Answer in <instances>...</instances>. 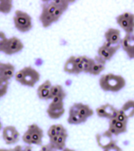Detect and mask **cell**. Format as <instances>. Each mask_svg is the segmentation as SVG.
I'll use <instances>...</instances> for the list:
<instances>
[{
	"label": "cell",
	"instance_id": "6da1fadb",
	"mask_svg": "<svg viewBox=\"0 0 134 151\" xmlns=\"http://www.w3.org/2000/svg\"><path fill=\"white\" fill-rule=\"evenodd\" d=\"M125 79L120 75L107 73L100 77L99 84L105 92H119L125 86Z\"/></svg>",
	"mask_w": 134,
	"mask_h": 151
},
{
	"label": "cell",
	"instance_id": "7a4b0ae2",
	"mask_svg": "<svg viewBox=\"0 0 134 151\" xmlns=\"http://www.w3.org/2000/svg\"><path fill=\"white\" fill-rule=\"evenodd\" d=\"M16 29L20 32H28L32 29V18L27 12L16 10L13 17Z\"/></svg>",
	"mask_w": 134,
	"mask_h": 151
},
{
	"label": "cell",
	"instance_id": "3957f363",
	"mask_svg": "<svg viewBox=\"0 0 134 151\" xmlns=\"http://www.w3.org/2000/svg\"><path fill=\"white\" fill-rule=\"evenodd\" d=\"M23 49H24L23 42L21 41L20 38L16 37H9L3 45H0V51L9 56L20 52Z\"/></svg>",
	"mask_w": 134,
	"mask_h": 151
},
{
	"label": "cell",
	"instance_id": "277c9868",
	"mask_svg": "<svg viewBox=\"0 0 134 151\" xmlns=\"http://www.w3.org/2000/svg\"><path fill=\"white\" fill-rule=\"evenodd\" d=\"M116 22L119 26L126 34H133L134 32V14L125 12L116 17Z\"/></svg>",
	"mask_w": 134,
	"mask_h": 151
},
{
	"label": "cell",
	"instance_id": "5b68a950",
	"mask_svg": "<svg viewBox=\"0 0 134 151\" xmlns=\"http://www.w3.org/2000/svg\"><path fill=\"white\" fill-rule=\"evenodd\" d=\"M24 78L20 84L33 88L40 80V73L31 66H25L22 69Z\"/></svg>",
	"mask_w": 134,
	"mask_h": 151
},
{
	"label": "cell",
	"instance_id": "8992f818",
	"mask_svg": "<svg viewBox=\"0 0 134 151\" xmlns=\"http://www.w3.org/2000/svg\"><path fill=\"white\" fill-rule=\"evenodd\" d=\"M2 136L7 145H13L19 141L20 134L14 126H6L3 129Z\"/></svg>",
	"mask_w": 134,
	"mask_h": 151
},
{
	"label": "cell",
	"instance_id": "52a82bcc",
	"mask_svg": "<svg viewBox=\"0 0 134 151\" xmlns=\"http://www.w3.org/2000/svg\"><path fill=\"white\" fill-rule=\"evenodd\" d=\"M120 45L113 46L107 42H105L98 49V56L102 58L104 60L109 61L113 58V57L116 54V52L119 50Z\"/></svg>",
	"mask_w": 134,
	"mask_h": 151
},
{
	"label": "cell",
	"instance_id": "ba28073f",
	"mask_svg": "<svg viewBox=\"0 0 134 151\" xmlns=\"http://www.w3.org/2000/svg\"><path fill=\"white\" fill-rule=\"evenodd\" d=\"M120 46L130 59H134V34H125Z\"/></svg>",
	"mask_w": 134,
	"mask_h": 151
},
{
	"label": "cell",
	"instance_id": "9c48e42d",
	"mask_svg": "<svg viewBox=\"0 0 134 151\" xmlns=\"http://www.w3.org/2000/svg\"><path fill=\"white\" fill-rule=\"evenodd\" d=\"M105 42L113 46L120 45L122 41L120 30L114 28H109L105 32Z\"/></svg>",
	"mask_w": 134,
	"mask_h": 151
},
{
	"label": "cell",
	"instance_id": "30bf717a",
	"mask_svg": "<svg viewBox=\"0 0 134 151\" xmlns=\"http://www.w3.org/2000/svg\"><path fill=\"white\" fill-rule=\"evenodd\" d=\"M15 66L10 63H0V80L10 81L16 75Z\"/></svg>",
	"mask_w": 134,
	"mask_h": 151
},
{
	"label": "cell",
	"instance_id": "8fae6325",
	"mask_svg": "<svg viewBox=\"0 0 134 151\" xmlns=\"http://www.w3.org/2000/svg\"><path fill=\"white\" fill-rule=\"evenodd\" d=\"M65 113L64 103L61 104H49L47 109V114L51 119H59Z\"/></svg>",
	"mask_w": 134,
	"mask_h": 151
},
{
	"label": "cell",
	"instance_id": "7c38bea8",
	"mask_svg": "<svg viewBox=\"0 0 134 151\" xmlns=\"http://www.w3.org/2000/svg\"><path fill=\"white\" fill-rule=\"evenodd\" d=\"M113 136L110 133V131H108V129L101 134H97L96 135V142H97L99 147L103 150H105L106 148H108L109 146H111L112 144L116 142V141L113 140Z\"/></svg>",
	"mask_w": 134,
	"mask_h": 151
},
{
	"label": "cell",
	"instance_id": "4fadbf2b",
	"mask_svg": "<svg viewBox=\"0 0 134 151\" xmlns=\"http://www.w3.org/2000/svg\"><path fill=\"white\" fill-rule=\"evenodd\" d=\"M69 109L75 111L77 114H79L81 116H82L83 118H86V119L93 116V110L88 104H84L82 103H75L70 107Z\"/></svg>",
	"mask_w": 134,
	"mask_h": 151
},
{
	"label": "cell",
	"instance_id": "5bb4252c",
	"mask_svg": "<svg viewBox=\"0 0 134 151\" xmlns=\"http://www.w3.org/2000/svg\"><path fill=\"white\" fill-rule=\"evenodd\" d=\"M28 129L31 132L32 137V145L42 146L43 144V131L37 124H30Z\"/></svg>",
	"mask_w": 134,
	"mask_h": 151
},
{
	"label": "cell",
	"instance_id": "9a60e30c",
	"mask_svg": "<svg viewBox=\"0 0 134 151\" xmlns=\"http://www.w3.org/2000/svg\"><path fill=\"white\" fill-rule=\"evenodd\" d=\"M42 9L46 10L50 14H52L53 17H55V19H56V22L59 20L60 17L65 12L63 10H61V9L58 8V7H56V5H54L51 3V1H44L43 3V4H42Z\"/></svg>",
	"mask_w": 134,
	"mask_h": 151
},
{
	"label": "cell",
	"instance_id": "2e32d148",
	"mask_svg": "<svg viewBox=\"0 0 134 151\" xmlns=\"http://www.w3.org/2000/svg\"><path fill=\"white\" fill-rule=\"evenodd\" d=\"M93 59H94V64L90 72V75L99 76L105 70L106 61L104 60L102 58H101L98 55H96Z\"/></svg>",
	"mask_w": 134,
	"mask_h": 151
},
{
	"label": "cell",
	"instance_id": "e0dca14e",
	"mask_svg": "<svg viewBox=\"0 0 134 151\" xmlns=\"http://www.w3.org/2000/svg\"><path fill=\"white\" fill-rule=\"evenodd\" d=\"M39 20H40V23L42 24L43 28H48L50 25H52L54 23H56V21L53 15L50 14L46 10H43V9H42V12L40 14V17H39Z\"/></svg>",
	"mask_w": 134,
	"mask_h": 151
},
{
	"label": "cell",
	"instance_id": "ac0fdd59",
	"mask_svg": "<svg viewBox=\"0 0 134 151\" xmlns=\"http://www.w3.org/2000/svg\"><path fill=\"white\" fill-rule=\"evenodd\" d=\"M63 70L68 73V74H75V75H79L78 70H77V64L75 62V56H71L68 58L67 61L64 63Z\"/></svg>",
	"mask_w": 134,
	"mask_h": 151
},
{
	"label": "cell",
	"instance_id": "d6986e66",
	"mask_svg": "<svg viewBox=\"0 0 134 151\" xmlns=\"http://www.w3.org/2000/svg\"><path fill=\"white\" fill-rule=\"evenodd\" d=\"M108 131H110L113 136H118L127 131V123L118 121L113 127H108Z\"/></svg>",
	"mask_w": 134,
	"mask_h": 151
},
{
	"label": "cell",
	"instance_id": "ffe728a7",
	"mask_svg": "<svg viewBox=\"0 0 134 151\" xmlns=\"http://www.w3.org/2000/svg\"><path fill=\"white\" fill-rule=\"evenodd\" d=\"M87 121L86 118H83L82 116H81L79 114H77L76 112L69 109L68 110V122L69 124H73V125H78V124H81L83 122Z\"/></svg>",
	"mask_w": 134,
	"mask_h": 151
},
{
	"label": "cell",
	"instance_id": "44dd1931",
	"mask_svg": "<svg viewBox=\"0 0 134 151\" xmlns=\"http://www.w3.org/2000/svg\"><path fill=\"white\" fill-rule=\"evenodd\" d=\"M121 109L124 111V113L129 117H133L134 116V100H128L126 101L124 105L122 106Z\"/></svg>",
	"mask_w": 134,
	"mask_h": 151
},
{
	"label": "cell",
	"instance_id": "7402d4cb",
	"mask_svg": "<svg viewBox=\"0 0 134 151\" xmlns=\"http://www.w3.org/2000/svg\"><path fill=\"white\" fill-rule=\"evenodd\" d=\"M105 109V116L107 119H113V118H116L117 115H118V109H115L114 107L109 104H106L103 105Z\"/></svg>",
	"mask_w": 134,
	"mask_h": 151
},
{
	"label": "cell",
	"instance_id": "603a6c76",
	"mask_svg": "<svg viewBox=\"0 0 134 151\" xmlns=\"http://www.w3.org/2000/svg\"><path fill=\"white\" fill-rule=\"evenodd\" d=\"M13 6L11 0H1L0 1V12L3 14H8L11 12Z\"/></svg>",
	"mask_w": 134,
	"mask_h": 151
},
{
	"label": "cell",
	"instance_id": "cb8c5ba5",
	"mask_svg": "<svg viewBox=\"0 0 134 151\" xmlns=\"http://www.w3.org/2000/svg\"><path fill=\"white\" fill-rule=\"evenodd\" d=\"M82 63L84 64V73L90 74L94 64V59L90 58L87 56H82Z\"/></svg>",
	"mask_w": 134,
	"mask_h": 151
},
{
	"label": "cell",
	"instance_id": "d4e9b609",
	"mask_svg": "<svg viewBox=\"0 0 134 151\" xmlns=\"http://www.w3.org/2000/svg\"><path fill=\"white\" fill-rule=\"evenodd\" d=\"M68 138V134H62L58 135V139L56 143L55 144V148L56 150L61 151L66 148V141Z\"/></svg>",
	"mask_w": 134,
	"mask_h": 151
},
{
	"label": "cell",
	"instance_id": "484cf974",
	"mask_svg": "<svg viewBox=\"0 0 134 151\" xmlns=\"http://www.w3.org/2000/svg\"><path fill=\"white\" fill-rule=\"evenodd\" d=\"M51 3L56 5V7H58L60 9L63 10L64 12L67 11V9L68 8L69 4L72 3L70 1H67V0H51Z\"/></svg>",
	"mask_w": 134,
	"mask_h": 151
},
{
	"label": "cell",
	"instance_id": "4316f807",
	"mask_svg": "<svg viewBox=\"0 0 134 151\" xmlns=\"http://www.w3.org/2000/svg\"><path fill=\"white\" fill-rule=\"evenodd\" d=\"M37 96L41 100H51L50 90L48 89H37Z\"/></svg>",
	"mask_w": 134,
	"mask_h": 151
},
{
	"label": "cell",
	"instance_id": "83f0119b",
	"mask_svg": "<svg viewBox=\"0 0 134 151\" xmlns=\"http://www.w3.org/2000/svg\"><path fill=\"white\" fill-rule=\"evenodd\" d=\"M10 81H6V80H0V96L3 97L4 96L9 89V85H10Z\"/></svg>",
	"mask_w": 134,
	"mask_h": 151
},
{
	"label": "cell",
	"instance_id": "f1b7e54d",
	"mask_svg": "<svg viewBox=\"0 0 134 151\" xmlns=\"http://www.w3.org/2000/svg\"><path fill=\"white\" fill-rule=\"evenodd\" d=\"M65 92V91L63 90V88L61 86V85H58V84H56V85H53L50 89V95H51V99L57 96V95H60L61 93Z\"/></svg>",
	"mask_w": 134,
	"mask_h": 151
},
{
	"label": "cell",
	"instance_id": "f546056e",
	"mask_svg": "<svg viewBox=\"0 0 134 151\" xmlns=\"http://www.w3.org/2000/svg\"><path fill=\"white\" fill-rule=\"evenodd\" d=\"M66 96H67V93L65 91V92H63V93H61L60 95H57V96H54L51 99L50 104H61V103H63V100L66 98Z\"/></svg>",
	"mask_w": 134,
	"mask_h": 151
},
{
	"label": "cell",
	"instance_id": "4dcf8cb0",
	"mask_svg": "<svg viewBox=\"0 0 134 151\" xmlns=\"http://www.w3.org/2000/svg\"><path fill=\"white\" fill-rule=\"evenodd\" d=\"M23 141L24 143H26L27 145H32V137H31V132L30 130L28 129L24 134L23 135V137H22Z\"/></svg>",
	"mask_w": 134,
	"mask_h": 151
},
{
	"label": "cell",
	"instance_id": "1f68e13d",
	"mask_svg": "<svg viewBox=\"0 0 134 151\" xmlns=\"http://www.w3.org/2000/svg\"><path fill=\"white\" fill-rule=\"evenodd\" d=\"M116 119L119 122H121L127 123V122H128V120H129V117H128V116L124 113V111L120 109H118V115H117Z\"/></svg>",
	"mask_w": 134,
	"mask_h": 151
},
{
	"label": "cell",
	"instance_id": "d6a6232c",
	"mask_svg": "<svg viewBox=\"0 0 134 151\" xmlns=\"http://www.w3.org/2000/svg\"><path fill=\"white\" fill-rule=\"evenodd\" d=\"M47 135H48V136L49 138H52V137H54V136H56L58 135L57 130H56V124L52 125V126L48 129V131H47Z\"/></svg>",
	"mask_w": 134,
	"mask_h": 151
},
{
	"label": "cell",
	"instance_id": "836d02e7",
	"mask_svg": "<svg viewBox=\"0 0 134 151\" xmlns=\"http://www.w3.org/2000/svg\"><path fill=\"white\" fill-rule=\"evenodd\" d=\"M40 151H56L55 146L52 144V143H48V144H45V145H42L41 146V150Z\"/></svg>",
	"mask_w": 134,
	"mask_h": 151
},
{
	"label": "cell",
	"instance_id": "e575fe53",
	"mask_svg": "<svg viewBox=\"0 0 134 151\" xmlns=\"http://www.w3.org/2000/svg\"><path fill=\"white\" fill-rule=\"evenodd\" d=\"M96 114L101 118H106V116H105V109L103 105L100 106L99 108L96 109Z\"/></svg>",
	"mask_w": 134,
	"mask_h": 151
},
{
	"label": "cell",
	"instance_id": "d590c367",
	"mask_svg": "<svg viewBox=\"0 0 134 151\" xmlns=\"http://www.w3.org/2000/svg\"><path fill=\"white\" fill-rule=\"evenodd\" d=\"M56 130H57L58 135L68 134V132H67V129H66L63 125H61V124H56Z\"/></svg>",
	"mask_w": 134,
	"mask_h": 151
},
{
	"label": "cell",
	"instance_id": "8d00e7d4",
	"mask_svg": "<svg viewBox=\"0 0 134 151\" xmlns=\"http://www.w3.org/2000/svg\"><path fill=\"white\" fill-rule=\"evenodd\" d=\"M52 86H53V85H52L51 82H50L49 80H46V81H44L37 89H48V90H50Z\"/></svg>",
	"mask_w": 134,
	"mask_h": 151
},
{
	"label": "cell",
	"instance_id": "74e56055",
	"mask_svg": "<svg viewBox=\"0 0 134 151\" xmlns=\"http://www.w3.org/2000/svg\"><path fill=\"white\" fill-rule=\"evenodd\" d=\"M103 151H122V149L117 145L116 142H114L113 144H112L111 146H109L105 150H103Z\"/></svg>",
	"mask_w": 134,
	"mask_h": 151
},
{
	"label": "cell",
	"instance_id": "f35d334b",
	"mask_svg": "<svg viewBox=\"0 0 134 151\" xmlns=\"http://www.w3.org/2000/svg\"><path fill=\"white\" fill-rule=\"evenodd\" d=\"M23 78H24V73H23V70H20L16 71V75H15L16 81L17 83H22V81H23Z\"/></svg>",
	"mask_w": 134,
	"mask_h": 151
},
{
	"label": "cell",
	"instance_id": "ab89813d",
	"mask_svg": "<svg viewBox=\"0 0 134 151\" xmlns=\"http://www.w3.org/2000/svg\"><path fill=\"white\" fill-rule=\"evenodd\" d=\"M8 37L5 36L4 32V31H1L0 32V45H3L6 41H7Z\"/></svg>",
	"mask_w": 134,
	"mask_h": 151
},
{
	"label": "cell",
	"instance_id": "60d3db41",
	"mask_svg": "<svg viewBox=\"0 0 134 151\" xmlns=\"http://www.w3.org/2000/svg\"><path fill=\"white\" fill-rule=\"evenodd\" d=\"M57 139H58V135L56 136H54V137H52V138H49V142L50 143H52L54 146H55V144L56 143V142H57Z\"/></svg>",
	"mask_w": 134,
	"mask_h": 151
},
{
	"label": "cell",
	"instance_id": "b9f144b4",
	"mask_svg": "<svg viewBox=\"0 0 134 151\" xmlns=\"http://www.w3.org/2000/svg\"><path fill=\"white\" fill-rule=\"evenodd\" d=\"M13 150H14V151H24V147H21V146H16Z\"/></svg>",
	"mask_w": 134,
	"mask_h": 151
},
{
	"label": "cell",
	"instance_id": "7bdbcfd3",
	"mask_svg": "<svg viewBox=\"0 0 134 151\" xmlns=\"http://www.w3.org/2000/svg\"><path fill=\"white\" fill-rule=\"evenodd\" d=\"M24 151H33L32 150V148L30 147V145H27V146L24 147Z\"/></svg>",
	"mask_w": 134,
	"mask_h": 151
},
{
	"label": "cell",
	"instance_id": "ee69618b",
	"mask_svg": "<svg viewBox=\"0 0 134 151\" xmlns=\"http://www.w3.org/2000/svg\"><path fill=\"white\" fill-rule=\"evenodd\" d=\"M61 151H75L74 150H72V149H68V148H65L64 150H62Z\"/></svg>",
	"mask_w": 134,
	"mask_h": 151
},
{
	"label": "cell",
	"instance_id": "f6af8a7d",
	"mask_svg": "<svg viewBox=\"0 0 134 151\" xmlns=\"http://www.w3.org/2000/svg\"><path fill=\"white\" fill-rule=\"evenodd\" d=\"M0 151H14V150H5V149H2Z\"/></svg>",
	"mask_w": 134,
	"mask_h": 151
}]
</instances>
